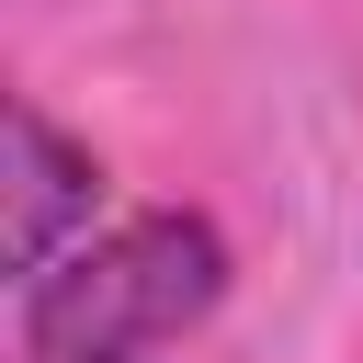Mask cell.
Masks as SVG:
<instances>
[{"label":"cell","mask_w":363,"mask_h":363,"mask_svg":"<svg viewBox=\"0 0 363 363\" xmlns=\"http://www.w3.org/2000/svg\"><path fill=\"white\" fill-rule=\"evenodd\" d=\"M216 295H227V238L204 216H136L23 284V363H136L182 340Z\"/></svg>","instance_id":"obj_1"},{"label":"cell","mask_w":363,"mask_h":363,"mask_svg":"<svg viewBox=\"0 0 363 363\" xmlns=\"http://www.w3.org/2000/svg\"><path fill=\"white\" fill-rule=\"evenodd\" d=\"M11 272L34 284V272H57L68 261V238H91V204H102V170H91V147L79 136H57L34 102L11 113Z\"/></svg>","instance_id":"obj_2"}]
</instances>
